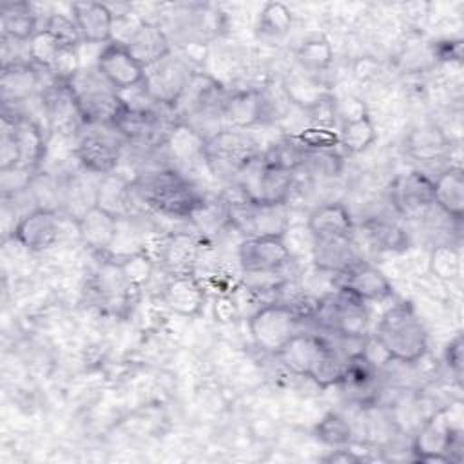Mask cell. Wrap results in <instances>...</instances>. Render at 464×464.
<instances>
[{
    "label": "cell",
    "mask_w": 464,
    "mask_h": 464,
    "mask_svg": "<svg viewBox=\"0 0 464 464\" xmlns=\"http://www.w3.org/2000/svg\"><path fill=\"white\" fill-rule=\"evenodd\" d=\"M134 194L158 214L169 218H190L203 196L178 169H158L132 181Z\"/></svg>",
    "instance_id": "cell-1"
},
{
    "label": "cell",
    "mask_w": 464,
    "mask_h": 464,
    "mask_svg": "<svg viewBox=\"0 0 464 464\" xmlns=\"http://www.w3.org/2000/svg\"><path fill=\"white\" fill-rule=\"evenodd\" d=\"M375 339L381 350L399 362H417L428 352L426 328L410 303L393 304L382 314Z\"/></svg>",
    "instance_id": "cell-2"
},
{
    "label": "cell",
    "mask_w": 464,
    "mask_h": 464,
    "mask_svg": "<svg viewBox=\"0 0 464 464\" xmlns=\"http://www.w3.org/2000/svg\"><path fill=\"white\" fill-rule=\"evenodd\" d=\"M67 85L74 96L83 125L112 129L114 121L125 109V103L120 92L105 82L96 67L89 72L80 71Z\"/></svg>",
    "instance_id": "cell-3"
},
{
    "label": "cell",
    "mask_w": 464,
    "mask_h": 464,
    "mask_svg": "<svg viewBox=\"0 0 464 464\" xmlns=\"http://www.w3.org/2000/svg\"><path fill=\"white\" fill-rule=\"evenodd\" d=\"M259 156L256 138L237 129H219L203 147V161L219 178H237Z\"/></svg>",
    "instance_id": "cell-4"
},
{
    "label": "cell",
    "mask_w": 464,
    "mask_h": 464,
    "mask_svg": "<svg viewBox=\"0 0 464 464\" xmlns=\"http://www.w3.org/2000/svg\"><path fill=\"white\" fill-rule=\"evenodd\" d=\"M301 314L290 303H266L248 317L254 344L266 353L277 352L297 334Z\"/></svg>",
    "instance_id": "cell-5"
},
{
    "label": "cell",
    "mask_w": 464,
    "mask_h": 464,
    "mask_svg": "<svg viewBox=\"0 0 464 464\" xmlns=\"http://www.w3.org/2000/svg\"><path fill=\"white\" fill-rule=\"evenodd\" d=\"M241 198L257 205H285L294 188V172L254 160L239 176Z\"/></svg>",
    "instance_id": "cell-6"
},
{
    "label": "cell",
    "mask_w": 464,
    "mask_h": 464,
    "mask_svg": "<svg viewBox=\"0 0 464 464\" xmlns=\"http://www.w3.org/2000/svg\"><path fill=\"white\" fill-rule=\"evenodd\" d=\"M223 98L225 91L221 83L210 74L196 71L170 109L178 123L194 127L199 118H216L221 123L219 111Z\"/></svg>",
    "instance_id": "cell-7"
},
{
    "label": "cell",
    "mask_w": 464,
    "mask_h": 464,
    "mask_svg": "<svg viewBox=\"0 0 464 464\" xmlns=\"http://www.w3.org/2000/svg\"><path fill=\"white\" fill-rule=\"evenodd\" d=\"M462 448V431L453 428L446 413L433 415L417 431L411 442L413 459L419 462H459Z\"/></svg>",
    "instance_id": "cell-8"
},
{
    "label": "cell",
    "mask_w": 464,
    "mask_h": 464,
    "mask_svg": "<svg viewBox=\"0 0 464 464\" xmlns=\"http://www.w3.org/2000/svg\"><path fill=\"white\" fill-rule=\"evenodd\" d=\"M116 130H98L94 125H85L78 136L76 158L80 165L92 174L105 176L116 170L121 160V145Z\"/></svg>",
    "instance_id": "cell-9"
},
{
    "label": "cell",
    "mask_w": 464,
    "mask_h": 464,
    "mask_svg": "<svg viewBox=\"0 0 464 464\" xmlns=\"http://www.w3.org/2000/svg\"><path fill=\"white\" fill-rule=\"evenodd\" d=\"M227 205L230 225L246 234V237L285 236L286 232L285 205H257L245 198Z\"/></svg>",
    "instance_id": "cell-10"
},
{
    "label": "cell",
    "mask_w": 464,
    "mask_h": 464,
    "mask_svg": "<svg viewBox=\"0 0 464 464\" xmlns=\"http://www.w3.org/2000/svg\"><path fill=\"white\" fill-rule=\"evenodd\" d=\"M96 71L118 92L129 91L145 82V67L123 44L112 40L98 53Z\"/></svg>",
    "instance_id": "cell-11"
},
{
    "label": "cell",
    "mask_w": 464,
    "mask_h": 464,
    "mask_svg": "<svg viewBox=\"0 0 464 464\" xmlns=\"http://www.w3.org/2000/svg\"><path fill=\"white\" fill-rule=\"evenodd\" d=\"M268 116L270 105L261 91L239 89L234 92H225L219 111L221 129L248 130L256 125L265 123Z\"/></svg>",
    "instance_id": "cell-12"
},
{
    "label": "cell",
    "mask_w": 464,
    "mask_h": 464,
    "mask_svg": "<svg viewBox=\"0 0 464 464\" xmlns=\"http://www.w3.org/2000/svg\"><path fill=\"white\" fill-rule=\"evenodd\" d=\"M334 285L361 301H384L393 295L392 283L388 277L373 265L357 259L346 268L334 274Z\"/></svg>",
    "instance_id": "cell-13"
},
{
    "label": "cell",
    "mask_w": 464,
    "mask_h": 464,
    "mask_svg": "<svg viewBox=\"0 0 464 464\" xmlns=\"http://www.w3.org/2000/svg\"><path fill=\"white\" fill-rule=\"evenodd\" d=\"M292 254L285 236L245 237L237 246V261L245 274L277 272L288 265Z\"/></svg>",
    "instance_id": "cell-14"
},
{
    "label": "cell",
    "mask_w": 464,
    "mask_h": 464,
    "mask_svg": "<svg viewBox=\"0 0 464 464\" xmlns=\"http://www.w3.org/2000/svg\"><path fill=\"white\" fill-rule=\"evenodd\" d=\"M196 71L183 58L169 54L160 63L145 69V82L149 94L160 105L172 107L187 82Z\"/></svg>",
    "instance_id": "cell-15"
},
{
    "label": "cell",
    "mask_w": 464,
    "mask_h": 464,
    "mask_svg": "<svg viewBox=\"0 0 464 464\" xmlns=\"http://www.w3.org/2000/svg\"><path fill=\"white\" fill-rule=\"evenodd\" d=\"M60 236V218L53 208L34 207L13 227V237L29 252L49 250Z\"/></svg>",
    "instance_id": "cell-16"
},
{
    "label": "cell",
    "mask_w": 464,
    "mask_h": 464,
    "mask_svg": "<svg viewBox=\"0 0 464 464\" xmlns=\"http://www.w3.org/2000/svg\"><path fill=\"white\" fill-rule=\"evenodd\" d=\"M392 203L408 219L422 218L435 205L433 179L420 170H411L397 178L392 185Z\"/></svg>",
    "instance_id": "cell-17"
},
{
    "label": "cell",
    "mask_w": 464,
    "mask_h": 464,
    "mask_svg": "<svg viewBox=\"0 0 464 464\" xmlns=\"http://www.w3.org/2000/svg\"><path fill=\"white\" fill-rule=\"evenodd\" d=\"M326 321L334 332L350 341L366 337L370 330L366 303L343 290H337V295L326 304Z\"/></svg>",
    "instance_id": "cell-18"
},
{
    "label": "cell",
    "mask_w": 464,
    "mask_h": 464,
    "mask_svg": "<svg viewBox=\"0 0 464 464\" xmlns=\"http://www.w3.org/2000/svg\"><path fill=\"white\" fill-rule=\"evenodd\" d=\"M42 109L49 130L74 134L82 132L85 127L67 83L53 82L45 91H42Z\"/></svg>",
    "instance_id": "cell-19"
},
{
    "label": "cell",
    "mask_w": 464,
    "mask_h": 464,
    "mask_svg": "<svg viewBox=\"0 0 464 464\" xmlns=\"http://www.w3.org/2000/svg\"><path fill=\"white\" fill-rule=\"evenodd\" d=\"M120 219L100 208L98 205H89L76 218V230L82 243L94 254H107L116 241Z\"/></svg>",
    "instance_id": "cell-20"
},
{
    "label": "cell",
    "mask_w": 464,
    "mask_h": 464,
    "mask_svg": "<svg viewBox=\"0 0 464 464\" xmlns=\"http://www.w3.org/2000/svg\"><path fill=\"white\" fill-rule=\"evenodd\" d=\"M161 301L181 317H196L205 306L207 292L194 274L170 276L161 288Z\"/></svg>",
    "instance_id": "cell-21"
},
{
    "label": "cell",
    "mask_w": 464,
    "mask_h": 464,
    "mask_svg": "<svg viewBox=\"0 0 464 464\" xmlns=\"http://www.w3.org/2000/svg\"><path fill=\"white\" fill-rule=\"evenodd\" d=\"M71 16L87 44H109L112 40L114 14L107 4L80 0L71 4Z\"/></svg>",
    "instance_id": "cell-22"
},
{
    "label": "cell",
    "mask_w": 464,
    "mask_h": 464,
    "mask_svg": "<svg viewBox=\"0 0 464 464\" xmlns=\"http://www.w3.org/2000/svg\"><path fill=\"white\" fill-rule=\"evenodd\" d=\"M40 91V72L31 62L4 65L0 71V98L5 107L29 102Z\"/></svg>",
    "instance_id": "cell-23"
},
{
    "label": "cell",
    "mask_w": 464,
    "mask_h": 464,
    "mask_svg": "<svg viewBox=\"0 0 464 464\" xmlns=\"http://www.w3.org/2000/svg\"><path fill=\"white\" fill-rule=\"evenodd\" d=\"M125 47L145 69L172 54V44L167 31L161 27V24L149 20H143Z\"/></svg>",
    "instance_id": "cell-24"
},
{
    "label": "cell",
    "mask_w": 464,
    "mask_h": 464,
    "mask_svg": "<svg viewBox=\"0 0 464 464\" xmlns=\"http://www.w3.org/2000/svg\"><path fill=\"white\" fill-rule=\"evenodd\" d=\"M306 230L312 239L352 237L353 219L350 210L339 201H326L317 205L306 219Z\"/></svg>",
    "instance_id": "cell-25"
},
{
    "label": "cell",
    "mask_w": 464,
    "mask_h": 464,
    "mask_svg": "<svg viewBox=\"0 0 464 464\" xmlns=\"http://www.w3.org/2000/svg\"><path fill=\"white\" fill-rule=\"evenodd\" d=\"M328 343L315 334H301L297 332L279 352L277 359L283 362L286 370H290L295 375L308 377L312 366L321 357V353L326 350Z\"/></svg>",
    "instance_id": "cell-26"
},
{
    "label": "cell",
    "mask_w": 464,
    "mask_h": 464,
    "mask_svg": "<svg viewBox=\"0 0 464 464\" xmlns=\"http://www.w3.org/2000/svg\"><path fill=\"white\" fill-rule=\"evenodd\" d=\"M199 241L198 237L176 232L167 236L160 245V261L170 272V276L192 274V268L199 257Z\"/></svg>",
    "instance_id": "cell-27"
},
{
    "label": "cell",
    "mask_w": 464,
    "mask_h": 464,
    "mask_svg": "<svg viewBox=\"0 0 464 464\" xmlns=\"http://www.w3.org/2000/svg\"><path fill=\"white\" fill-rule=\"evenodd\" d=\"M451 149V140L435 123H424L408 132L404 150L417 161H435L446 156Z\"/></svg>",
    "instance_id": "cell-28"
},
{
    "label": "cell",
    "mask_w": 464,
    "mask_h": 464,
    "mask_svg": "<svg viewBox=\"0 0 464 464\" xmlns=\"http://www.w3.org/2000/svg\"><path fill=\"white\" fill-rule=\"evenodd\" d=\"M433 203L451 219L464 218V174L460 167H448L433 179Z\"/></svg>",
    "instance_id": "cell-29"
},
{
    "label": "cell",
    "mask_w": 464,
    "mask_h": 464,
    "mask_svg": "<svg viewBox=\"0 0 464 464\" xmlns=\"http://www.w3.org/2000/svg\"><path fill=\"white\" fill-rule=\"evenodd\" d=\"M132 194H134L132 183L121 174L111 172V174L100 176V181L96 183V188H94L92 203L107 210L114 218L123 219L129 214V203Z\"/></svg>",
    "instance_id": "cell-30"
},
{
    "label": "cell",
    "mask_w": 464,
    "mask_h": 464,
    "mask_svg": "<svg viewBox=\"0 0 464 464\" xmlns=\"http://www.w3.org/2000/svg\"><path fill=\"white\" fill-rule=\"evenodd\" d=\"M38 18L27 2H4L0 5L2 38L14 42H29L38 31Z\"/></svg>",
    "instance_id": "cell-31"
},
{
    "label": "cell",
    "mask_w": 464,
    "mask_h": 464,
    "mask_svg": "<svg viewBox=\"0 0 464 464\" xmlns=\"http://www.w3.org/2000/svg\"><path fill=\"white\" fill-rule=\"evenodd\" d=\"M312 257H314V265L319 270H326V272H334V274L359 259L353 250L352 237L314 239Z\"/></svg>",
    "instance_id": "cell-32"
},
{
    "label": "cell",
    "mask_w": 464,
    "mask_h": 464,
    "mask_svg": "<svg viewBox=\"0 0 464 464\" xmlns=\"http://www.w3.org/2000/svg\"><path fill=\"white\" fill-rule=\"evenodd\" d=\"M339 145H343V149L350 154H359L362 150H366L377 138V130L375 125L370 118V114L364 111H361L355 116L344 118L341 121L339 127Z\"/></svg>",
    "instance_id": "cell-33"
},
{
    "label": "cell",
    "mask_w": 464,
    "mask_h": 464,
    "mask_svg": "<svg viewBox=\"0 0 464 464\" xmlns=\"http://www.w3.org/2000/svg\"><path fill=\"white\" fill-rule=\"evenodd\" d=\"M362 234L377 252H401L408 248L406 232L386 219L372 218L362 223Z\"/></svg>",
    "instance_id": "cell-34"
},
{
    "label": "cell",
    "mask_w": 464,
    "mask_h": 464,
    "mask_svg": "<svg viewBox=\"0 0 464 464\" xmlns=\"http://www.w3.org/2000/svg\"><path fill=\"white\" fill-rule=\"evenodd\" d=\"M295 60L303 71L323 72L334 62L332 44L323 36L308 38L299 45V49L295 53Z\"/></svg>",
    "instance_id": "cell-35"
},
{
    "label": "cell",
    "mask_w": 464,
    "mask_h": 464,
    "mask_svg": "<svg viewBox=\"0 0 464 464\" xmlns=\"http://www.w3.org/2000/svg\"><path fill=\"white\" fill-rule=\"evenodd\" d=\"M308 152L310 150L295 136H292L274 143L266 152L261 154V160L294 172L297 167L304 165V161L308 160Z\"/></svg>",
    "instance_id": "cell-36"
},
{
    "label": "cell",
    "mask_w": 464,
    "mask_h": 464,
    "mask_svg": "<svg viewBox=\"0 0 464 464\" xmlns=\"http://www.w3.org/2000/svg\"><path fill=\"white\" fill-rule=\"evenodd\" d=\"M62 49V42L49 29L42 27L27 42V58L38 69L51 71Z\"/></svg>",
    "instance_id": "cell-37"
},
{
    "label": "cell",
    "mask_w": 464,
    "mask_h": 464,
    "mask_svg": "<svg viewBox=\"0 0 464 464\" xmlns=\"http://www.w3.org/2000/svg\"><path fill=\"white\" fill-rule=\"evenodd\" d=\"M125 281L134 288V290H141L143 286L149 285V281L152 279L154 274V259L143 252V250H134L129 252L121 257L116 259Z\"/></svg>",
    "instance_id": "cell-38"
},
{
    "label": "cell",
    "mask_w": 464,
    "mask_h": 464,
    "mask_svg": "<svg viewBox=\"0 0 464 464\" xmlns=\"http://www.w3.org/2000/svg\"><path fill=\"white\" fill-rule=\"evenodd\" d=\"M314 437L330 448H343L348 446L352 440V428L348 420L337 413L330 411L326 413L315 426H314Z\"/></svg>",
    "instance_id": "cell-39"
},
{
    "label": "cell",
    "mask_w": 464,
    "mask_h": 464,
    "mask_svg": "<svg viewBox=\"0 0 464 464\" xmlns=\"http://www.w3.org/2000/svg\"><path fill=\"white\" fill-rule=\"evenodd\" d=\"M294 22L292 11L283 2H266L257 18V33L263 36H283L290 31Z\"/></svg>",
    "instance_id": "cell-40"
},
{
    "label": "cell",
    "mask_w": 464,
    "mask_h": 464,
    "mask_svg": "<svg viewBox=\"0 0 464 464\" xmlns=\"http://www.w3.org/2000/svg\"><path fill=\"white\" fill-rule=\"evenodd\" d=\"M344 362L335 350L328 344L326 350L321 353V357L312 366L308 379H312L319 388H330L335 384H343L344 377Z\"/></svg>",
    "instance_id": "cell-41"
},
{
    "label": "cell",
    "mask_w": 464,
    "mask_h": 464,
    "mask_svg": "<svg viewBox=\"0 0 464 464\" xmlns=\"http://www.w3.org/2000/svg\"><path fill=\"white\" fill-rule=\"evenodd\" d=\"M430 272L440 281H453L460 274V254L451 245H437L430 254Z\"/></svg>",
    "instance_id": "cell-42"
},
{
    "label": "cell",
    "mask_w": 464,
    "mask_h": 464,
    "mask_svg": "<svg viewBox=\"0 0 464 464\" xmlns=\"http://www.w3.org/2000/svg\"><path fill=\"white\" fill-rule=\"evenodd\" d=\"M45 29H49L60 42L63 47H80V44L83 42L80 36V31L72 20L71 14H62V13H51L45 25Z\"/></svg>",
    "instance_id": "cell-43"
},
{
    "label": "cell",
    "mask_w": 464,
    "mask_h": 464,
    "mask_svg": "<svg viewBox=\"0 0 464 464\" xmlns=\"http://www.w3.org/2000/svg\"><path fill=\"white\" fill-rule=\"evenodd\" d=\"M80 54L76 47H63L49 71L53 76V82L58 83H71L74 76L80 72Z\"/></svg>",
    "instance_id": "cell-44"
},
{
    "label": "cell",
    "mask_w": 464,
    "mask_h": 464,
    "mask_svg": "<svg viewBox=\"0 0 464 464\" xmlns=\"http://www.w3.org/2000/svg\"><path fill=\"white\" fill-rule=\"evenodd\" d=\"M308 150H332L339 143L337 132L323 127H310L295 136Z\"/></svg>",
    "instance_id": "cell-45"
},
{
    "label": "cell",
    "mask_w": 464,
    "mask_h": 464,
    "mask_svg": "<svg viewBox=\"0 0 464 464\" xmlns=\"http://www.w3.org/2000/svg\"><path fill=\"white\" fill-rule=\"evenodd\" d=\"M444 361L455 379L460 382L462 379V366H464V341L462 334H457L444 348Z\"/></svg>",
    "instance_id": "cell-46"
},
{
    "label": "cell",
    "mask_w": 464,
    "mask_h": 464,
    "mask_svg": "<svg viewBox=\"0 0 464 464\" xmlns=\"http://www.w3.org/2000/svg\"><path fill=\"white\" fill-rule=\"evenodd\" d=\"M212 312H214L216 321H219V323H232L239 315V306H237V303H236V299L232 295L223 294V295H219L214 301Z\"/></svg>",
    "instance_id": "cell-47"
},
{
    "label": "cell",
    "mask_w": 464,
    "mask_h": 464,
    "mask_svg": "<svg viewBox=\"0 0 464 464\" xmlns=\"http://www.w3.org/2000/svg\"><path fill=\"white\" fill-rule=\"evenodd\" d=\"M433 54L444 62H460L462 58V42L460 40H444L439 42L433 49Z\"/></svg>",
    "instance_id": "cell-48"
},
{
    "label": "cell",
    "mask_w": 464,
    "mask_h": 464,
    "mask_svg": "<svg viewBox=\"0 0 464 464\" xmlns=\"http://www.w3.org/2000/svg\"><path fill=\"white\" fill-rule=\"evenodd\" d=\"M324 462H343V464H348V462H361L362 457L355 455L352 450H346L344 446L343 448H335V451H332L330 455L323 457Z\"/></svg>",
    "instance_id": "cell-49"
}]
</instances>
